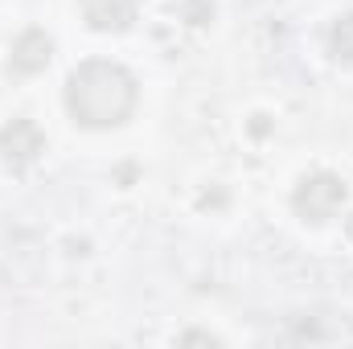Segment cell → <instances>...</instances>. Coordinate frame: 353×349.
<instances>
[{"instance_id":"1","label":"cell","mask_w":353,"mask_h":349,"mask_svg":"<svg viewBox=\"0 0 353 349\" xmlns=\"http://www.w3.org/2000/svg\"><path fill=\"white\" fill-rule=\"evenodd\" d=\"M66 111L83 128H115L136 111V79L119 62H83L66 79Z\"/></svg>"},{"instance_id":"2","label":"cell","mask_w":353,"mask_h":349,"mask_svg":"<svg viewBox=\"0 0 353 349\" xmlns=\"http://www.w3.org/2000/svg\"><path fill=\"white\" fill-rule=\"evenodd\" d=\"M292 206L304 222H329L345 206V181L337 173H312L304 177L292 193Z\"/></svg>"},{"instance_id":"3","label":"cell","mask_w":353,"mask_h":349,"mask_svg":"<svg viewBox=\"0 0 353 349\" xmlns=\"http://www.w3.org/2000/svg\"><path fill=\"white\" fill-rule=\"evenodd\" d=\"M41 152H46V136H41V128L33 119L4 123V132H0V157H4L8 169H29Z\"/></svg>"},{"instance_id":"4","label":"cell","mask_w":353,"mask_h":349,"mask_svg":"<svg viewBox=\"0 0 353 349\" xmlns=\"http://www.w3.org/2000/svg\"><path fill=\"white\" fill-rule=\"evenodd\" d=\"M50 54H54L50 33H41V29H25V33L12 41V70H17V74H37V70L50 66Z\"/></svg>"},{"instance_id":"5","label":"cell","mask_w":353,"mask_h":349,"mask_svg":"<svg viewBox=\"0 0 353 349\" xmlns=\"http://www.w3.org/2000/svg\"><path fill=\"white\" fill-rule=\"evenodd\" d=\"M87 25L99 33H119L136 21V0H83Z\"/></svg>"},{"instance_id":"6","label":"cell","mask_w":353,"mask_h":349,"mask_svg":"<svg viewBox=\"0 0 353 349\" xmlns=\"http://www.w3.org/2000/svg\"><path fill=\"white\" fill-rule=\"evenodd\" d=\"M329 46H333V54H337V58L353 62V12H350V17H341V21L329 29Z\"/></svg>"},{"instance_id":"7","label":"cell","mask_w":353,"mask_h":349,"mask_svg":"<svg viewBox=\"0 0 353 349\" xmlns=\"http://www.w3.org/2000/svg\"><path fill=\"white\" fill-rule=\"evenodd\" d=\"M181 341H205V346H218V337H214V333H185Z\"/></svg>"},{"instance_id":"8","label":"cell","mask_w":353,"mask_h":349,"mask_svg":"<svg viewBox=\"0 0 353 349\" xmlns=\"http://www.w3.org/2000/svg\"><path fill=\"white\" fill-rule=\"evenodd\" d=\"M350 230H353V222H350Z\"/></svg>"}]
</instances>
